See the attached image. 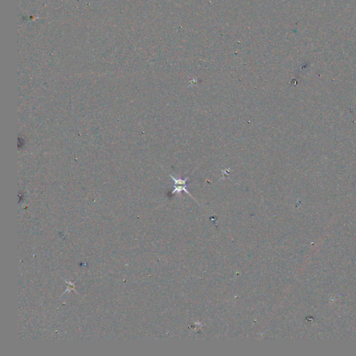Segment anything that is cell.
Instances as JSON below:
<instances>
[{"instance_id": "obj_1", "label": "cell", "mask_w": 356, "mask_h": 356, "mask_svg": "<svg viewBox=\"0 0 356 356\" xmlns=\"http://www.w3.org/2000/svg\"><path fill=\"white\" fill-rule=\"evenodd\" d=\"M171 177L173 180L175 185H174V190L173 191V194L174 193H180L182 191L189 194V192L187 190V178H185L184 180L182 179H177L174 177L171 176Z\"/></svg>"}]
</instances>
